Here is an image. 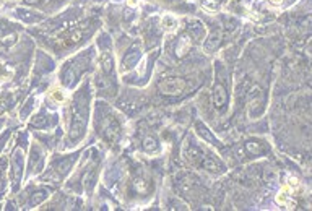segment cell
<instances>
[{
    "label": "cell",
    "mask_w": 312,
    "mask_h": 211,
    "mask_svg": "<svg viewBox=\"0 0 312 211\" xmlns=\"http://www.w3.org/2000/svg\"><path fill=\"white\" fill-rule=\"evenodd\" d=\"M158 86L163 94L176 96V94H181L182 91L187 90L189 84L185 80H182V78H166V80H163Z\"/></svg>",
    "instance_id": "cell-1"
},
{
    "label": "cell",
    "mask_w": 312,
    "mask_h": 211,
    "mask_svg": "<svg viewBox=\"0 0 312 211\" xmlns=\"http://www.w3.org/2000/svg\"><path fill=\"white\" fill-rule=\"evenodd\" d=\"M213 102L218 109H221L224 104L228 102V93H226V86L221 83V82H216L215 83V88H213Z\"/></svg>",
    "instance_id": "cell-2"
},
{
    "label": "cell",
    "mask_w": 312,
    "mask_h": 211,
    "mask_svg": "<svg viewBox=\"0 0 312 211\" xmlns=\"http://www.w3.org/2000/svg\"><path fill=\"white\" fill-rule=\"evenodd\" d=\"M164 28H166V30H174V28H176V22H174V18L166 16V18H164Z\"/></svg>",
    "instance_id": "cell-3"
},
{
    "label": "cell",
    "mask_w": 312,
    "mask_h": 211,
    "mask_svg": "<svg viewBox=\"0 0 312 211\" xmlns=\"http://www.w3.org/2000/svg\"><path fill=\"white\" fill-rule=\"evenodd\" d=\"M51 98H52V100H54V101H59V102L64 101V94H62V91H61V90H54V91H52Z\"/></svg>",
    "instance_id": "cell-4"
},
{
    "label": "cell",
    "mask_w": 312,
    "mask_h": 211,
    "mask_svg": "<svg viewBox=\"0 0 312 211\" xmlns=\"http://www.w3.org/2000/svg\"><path fill=\"white\" fill-rule=\"evenodd\" d=\"M247 150L250 151V153H254V154H258V153H262V150L257 146V143H247Z\"/></svg>",
    "instance_id": "cell-5"
},
{
    "label": "cell",
    "mask_w": 312,
    "mask_h": 211,
    "mask_svg": "<svg viewBox=\"0 0 312 211\" xmlns=\"http://www.w3.org/2000/svg\"><path fill=\"white\" fill-rule=\"evenodd\" d=\"M145 148H147V150H155V148H156V144H155L153 140H151V138H148V140H147V144H145Z\"/></svg>",
    "instance_id": "cell-6"
},
{
    "label": "cell",
    "mask_w": 312,
    "mask_h": 211,
    "mask_svg": "<svg viewBox=\"0 0 312 211\" xmlns=\"http://www.w3.org/2000/svg\"><path fill=\"white\" fill-rule=\"evenodd\" d=\"M281 2H283V0H270V4H271V5H280Z\"/></svg>",
    "instance_id": "cell-7"
}]
</instances>
